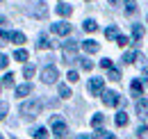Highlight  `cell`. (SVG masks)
Returning <instances> with one entry per match:
<instances>
[{"mask_svg": "<svg viewBox=\"0 0 148 139\" xmlns=\"http://www.w3.org/2000/svg\"><path fill=\"white\" fill-rule=\"evenodd\" d=\"M41 100L39 98H32V100H25V103L21 105V114L25 116V119H37L39 114H41Z\"/></svg>", "mask_w": 148, "mask_h": 139, "instance_id": "1", "label": "cell"}, {"mask_svg": "<svg viewBox=\"0 0 148 139\" xmlns=\"http://www.w3.org/2000/svg\"><path fill=\"white\" fill-rule=\"evenodd\" d=\"M62 50H64V62H66V64H71V62L77 59V55H75V52H77V43H75V41H66V43L62 46Z\"/></svg>", "mask_w": 148, "mask_h": 139, "instance_id": "2", "label": "cell"}, {"mask_svg": "<svg viewBox=\"0 0 148 139\" xmlns=\"http://www.w3.org/2000/svg\"><path fill=\"white\" fill-rule=\"evenodd\" d=\"M57 78H59V73H57L55 66H46V69L41 71V80H43L46 85H53V82H57Z\"/></svg>", "mask_w": 148, "mask_h": 139, "instance_id": "3", "label": "cell"}, {"mask_svg": "<svg viewBox=\"0 0 148 139\" xmlns=\"http://www.w3.org/2000/svg\"><path fill=\"white\" fill-rule=\"evenodd\" d=\"M103 89H105V80H103V78H91V80H89V91H91V96H100Z\"/></svg>", "mask_w": 148, "mask_h": 139, "instance_id": "4", "label": "cell"}, {"mask_svg": "<svg viewBox=\"0 0 148 139\" xmlns=\"http://www.w3.org/2000/svg\"><path fill=\"white\" fill-rule=\"evenodd\" d=\"M103 103L107 105V107H116V105L121 103V98H119L116 91H103Z\"/></svg>", "mask_w": 148, "mask_h": 139, "instance_id": "5", "label": "cell"}, {"mask_svg": "<svg viewBox=\"0 0 148 139\" xmlns=\"http://www.w3.org/2000/svg\"><path fill=\"white\" fill-rule=\"evenodd\" d=\"M50 125H53V132H55L57 137H64V135H66V123L62 121V119H53V121H50Z\"/></svg>", "mask_w": 148, "mask_h": 139, "instance_id": "6", "label": "cell"}, {"mask_svg": "<svg viewBox=\"0 0 148 139\" xmlns=\"http://www.w3.org/2000/svg\"><path fill=\"white\" fill-rule=\"evenodd\" d=\"M32 16L34 18H46L48 16V7H46V2H34V9H32Z\"/></svg>", "mask_w": 148, "mask_h": 139, "instance_id": "7", "label": "cell"}, {"mask_svg": "<svg viewBox=\"0 0 148 139\" xmlns=\"http://www.w3.org/2000/svg\"><path fill=\"white\" fill-rule=\"evenodd\" d=\"M50 30H53V34H69L71 32V23H53L50 25Z\"/></svg>", "mask_w": 148, "mask_h": 139, "instance_id": "8", "label": "cell"}, {"mask_svg": "<svg viewBox=\"0 0 148 139\" xmlns=\"http://www.w3.org/2000/svg\"><path fill=\"white\" fill-rule=\"evenodd\" d=\"M30 94H32V85H30V82L16 87V96H18V98H25V96H30Z\"/></svg>", "mask_w": 148, "mask_h": 139, "instance_id": "9", "label": "cell"}, {"mask_svg": "<svg viewBox=\"0 0 148 139\" xmlns=\"http://www.w3.org/2000/svg\"><path fill=\"white\" fill-rule=\"evenodd\" d=\"M134 107H137V112H139V116H148V100H146V98H139Z\"/></svg>", "mask_w": 148, "mask_h": 139, "instance_id": "10", "label": "cell"}, {"mask_svg": "<svg viewBox=\"0 0 148 139\" xmlns=\"http://www.w3.org/2000/svg\"><path fill=\"white\" fill-rule=\"evenodd\" d=\"M37 48H39V50H48V48H53V41H50L46 34H41V36H39V41H37Z\"/></svg>", "mask_w": 148, "mask_h": 139, "instance_id": "11", "label": "cell"}, {"mask_svg": "<svg viewBox=\"0 0 148 139\" xmlns=\"http://www.w3.org/2000/svg\"><path fill=\"white\" fill-rule=\"evenodd\" d=\"M82 48H84V52H98V43L93 41V39H87V41H82Z\"/></svg>", "mask_w": 148, "mask_h": 139, "instance_id": "12", "label": "cell"}, {"mask_svg": "<svg viewBox=\"0 0 148 139\" xmlns=\"http://www.w3.org/2000/svg\"><path fill=\"white\" fill-rule=\"evenodd\" d=\"M141 39H144V28L139 23H134L132 25V41H141Z\"/></svg>", "mask_w": 148, "mask_h": 139, "instance_id": "13", "label": "cell"}, {"mask_svg": "<svg viewBox=\"0 0 148 139\" xmlns=\"http://www.w3.org/2000/svg\"><path fill=\"white\" fill-rule=\"evenodd\" d=\"M130 89H132V94H134V96H141V94H144V85H141V80H132Z\"/></svg>", "mask_w": 148, "mask_h": 139, "instance_id": "14", "label": "cell"}, {"mask_svg": "<svg viewBox=\"0 0 148 139\" xmlns=\"http://www.w3.org/2000/svg\"><path fill=\"white\" fill-rule=\"evenodd\" d=\"M82 28H84V32H96V30H98V23H96L93 18H87Z\"/></svg>", "mask_w": 148, "mask_h": 139, "instance_id": "15", "label": "cell"}, {"mask_svg": "<svg viewBox=\"0 0 148 139\" xmlns=\"http://www.w3.org/2000/svg\"><path fill=\"white\" fill-rule=\"evenodd\" d=\"M114 123H116L119 128L128 125V114H125V112H119V114H116V119H114Z\"/></svg>", "mask_w": 148, "mask_h": 139, "instance_id": "16", "label": "cell"}, {"mask_svg": "<svg viewBox=\"0 0 148 139\" xmlns=\"http://www.w3.org/2000/svg\"><path fill=\"white\" fill-rule=\"evenodd\" d=\"M71 12H73L71 5H57V14L59 16H71Z\"/></svg>", "mask_w": 148, "mask_h": 139, "instance_id": "17", "label": "cell"}, {"mask_svg": "<svg viewBox=\"0 0 148 139\" xmlns=\"http://www.w3.org/2000/svg\"><path fill=\"white\" fill-rule=\"evenodd\" d=\"M105 36H107L110 41H114V39L119 36V28H116V25H110V28L105 30Z\"/></svg>", "mask_w": 148, "mask_h": 139, "instance_id": "18", "label": "cell"}, {"mask_svg": "<svg viewBox=\"0 0 148 139\" xmlns=\"http://www.w3.org/2000/svg\"><path fill=\"white\" fill-rule=\"evenodd\" d=\"M9 41H14V43H25V34H23V32H12V34H9Z\"/></svg>", "mask_w": 148, "mask_h": 139, "instance_id": "19", "label": "cell"}, {"mask_svg": "<svg viewBox=\"0 0 148 139\" xmlns=\"http://www.w3.org/2000/svg\"><path fill=\"white\" fill-rule=\"evenodd\" d=\"M27 57H30V55H27V50H23V48L14 52V59H16V62H27Z\"/></svg>", "mask_w": 148, "mask_h": 139, "instance_id": "20", "label": "cell"}, {"mask_svg": "<svg viewBox=\"0 0 148 139\" xmlns=\"http://www.w3.org/2000/svg\"><path fill=\"white\" fill-rule=\"evenodd\" d=\"M103 121H105V116H103V114H93V116H91V125H93V128H100Z\"/></svg>", "mask_w": 148, "mask_h": 139, "instance_id": "21", "label": "cell"}, {"mask_svg": "<svg viewBox=\"0 0 148 139\" xmlns=\"http://www.w3.org/2000/svg\"><path fill=\"white\" fill-rule=\"evenodd\" d=\"M32 135H34V139H48V130L46 128H37Z\"/></svg>", "mask_w": 148, "mask_h": 139, "instance_id": "22", "label": "cell"}, {"mask_svg": "<svg viewBox=\"0 0 148 139\" xmlns=\"http://www.w3.org/2000/svg\"><path fill=\"white\" fill-rule=\"evenodd\" d=\"M2 85H5V87H14V73H5Z\"/></svg>", "mask_w": 148, "mask_h": 139, "instance_id": "23", "label": "cell"}, {"mask_svg": "<svg viewBox=\"0 0 148 139\" xmlns=\"http://www.w3.org/2000/svg\"><path fill=\"white\" fill-rule=\"evenodd\" d=\"M59 96H62V98L73 96V94H71V89H69V85H59Z\"/></svg>", "mask_w": 148, "mask_h": 139, "instance_id": "24", "label": "cell"}, {"mask_svg": "<svg viewBox=\"0 0 148 139\" xmlns=\"http://www.w3.org/2000/svg\"><path fill=\"white\" fill-rule=\"evenodd\" d=\"M23 75H25V78H32V75H34V64H25V66H23Z\"/></svg>", "mask_w": 148, "mask_h": 139, "instance_id": "25", "label": "cell"}, {"mask_svg": "<svg viewBox=\"0 0 148 139\" xmlns=\"http://www.w3.org/2000/svg\"><path fill=\"white\" fill-rule=\"evenodd\" d=\"M134 59H137V52H134V50H130V52L123 55V62H125V64H132Z\"/></svg>", "mask_w": 148, "mask_h": 139, "instance_id": "26", "label": "cell"}, {"mask_svg": "<svg viewBox=\"0 0 148 139\" xmlns=\"http://www.w3.org/2000/svg\"><path fill=\"white\" fill-rule=\"evenodd\" d=\"M96 139H114V135L107 132V130H98V132H96Z\"/></svg>", "mask_w": 148, "mask_h": 139, "instance_id": "27", "label": "cell"}, {"mask_svg": "<svg viewBox=\"0 0 148 139\" xmlns=\"http://www.w3.org/2000/svg\"><path fill=\"white\" fill-rule=\"evenodd\" d=\"M7 112H9V105H7L5 100H2V103H0V121H5V116H7Z\"/></svg>", "mask_w": 148, "mask_h": 139, "instance_id": "28", "label": "cell"}, {"mask_svg": "<svg viewBox=\"0 0 148 139\" xmlns=\"http://www.w3.org/2000/svg\"><path fill=\"white\" fill-rule=\"evenodd\" d=\"M123 5H125V12H128V14H132V12L137 9V5H134V0H123Z\"/></svg>", "mask_w": 148, "mask_h": 139, "instance_id": "29", "label": "cell"}, {"mask_svg": "<svg viewBox=\"0 0 148 139\" xmlns=\"http://www.w3.org/2000/svg\"><path fill=\"white\" fill-rule=\"evenodd\" d=\"M107 78H110L112 82H119V80H121V73H119L116 69H110V75H107Z\"/></svg>", "mask_w": 148, "mask_h": 139, "instance_id": "30", "label": "cell"}, {"mask_svg": "<svg viewBox=\"0 0 148 139\" xmlns=\"http://www.w3.org/2000/svg\"><path fill=\"white\" fill-rule=\"evenodd\" d=\"M146 135H148V125H146V123H141V125L137 128V137H146Z\"/></svg>", "mask_w": 148, "mask_h": 139, "instance_id": "31", "label": "cell"}, {"mask_svg": "<svg viewBox=\"0 0 148 139\" xmlns=\"http://www.w3.org/2000/svg\"><path fill=\"white\" fill-rule=\"evenodd\" d=\"M116 43H119V46L123 48V46H128V43H130V39H128L125 34H119V36H116Z\"/></svg>", "mask_w": 148, "mask_h": 139, "instance_id": "32", "label": "cell"}, {"mask_svg": "<svg viewBox=\"0 0 148 139\" xmlns=\"http://www.w3.org/2000/svg\"><path fill=\"white\" fill-rule=\"evenodd\" d=\"M9 43V32H2L0 30V46H7Z\"/></svg>", "mask_w": 148, "mask_h": 139, "instance_id": "33", "label": "cell"}, {"mask_svg": "<svg viewBox=\"0 0 148 139\" xmlns=\"http://www.w3.org/2000/svg\"><path fill=\"white\" fill-rule=\"evenodd\" d=\"M66 78H69V82H77V80H80L77 71H69V75H66Z\"/></svg>", "mask_w": 148, "mask_h": 139, "instance_id": "34", "label": "cell"}, {"mask_svg": "<svg viewBox=\"0 0 148 139\" xmlns=\"http://www.w3.org/2000/svg\"><path fill=\"white\" fill-rule=\"evenodd\" d=\"M7 62H9V59H7V55H2V52H0V69H7Z\"/></svg>", "mask_w": 148, "mask_h": 139, "instance_id": "35", "label": "cell"}, {"mask_svg": "<svg viewBox=\"0 0 148 139\" xmlns=\"http://www.w3.org/2000/svg\"><path fill=\"white\" fill-rule=\"evenodd\" d=\"M100 66H103V69H112V59H107V57L100 59Z\"/></svg>", "mask_w": 148, "mask_h": 139, "instance_id": "36", "label": "cell"}, {"mask_svg": "<svg viewBox=\"0 0 148 139\" xmlns=\"http://www.w3.org/2000/svg\"><path fill=\"white\" fill-rule=\"evenodd\" d=\"M82 69H84V71H91V69H93V64L89 62V59H82Z\"/></svg>", "mask_w": 148, "mask_h": 139, "instance_id": "37", "label": "cell"}, {"mask_svg": "<svg viewBox=\"0 0 148 139\" xmlns=\"http://www.w3.org/2000/svg\"><path fill=\"white\" fill-rule=\"evenodd\" d=\"M141 75H144V85L148 87V69H144V71H141Z\"/></svg>", "mask_w": 148, "mask_h": 139, "instance_id": "38", "label": "cell"}, {"mask_svg": "<svg viewBox=\"0 0 148 139\" xmlns=\"http://www.w3.org/2000/svg\"><path fill=\"white\" fill-rule=\"evenodd\" d=\"M77 139H91L89 135H77Z\"/></svg>", "mask_w": 148, "mask_h": 139, "instance_id": "39", "label": "cell"}, {"mask_svg": "<svg viewBox=\"0 0 148 139\" xmlns=\"http://www.w3.org/2000/svg\"><path fill=\"white\" fill-rule=\"evenodd\" d=\"M116 2H119V0H110V5H116Z\"/></svg>", "mask_w": 148, "mask_h": 139, "instance_id": "40", "label": "cell"}, {"mask_svg": "<svg viewBox=\"0 0 148 139\" xmlns=\"http://www.w3.org/2000/svg\"><path fill=\"white\" fill-rule=\"evenodd\" d=\"M0 89H2V82H0Z\"/></svg>", "mask_w": 148, "mask_h": 139, "instance_id": "41", "label": "cell"}, {"mask_svg": "<svg viewBox=\"0 0 148 139\" xmlns=\"http://www.w3.org/2000/svg\"><path fill=\"white\" fill-rule=\"evenodd\" d=\"M0 139H5V137H2V135H0Z\"/></svg>", "mask_w": 148, "mask_h": 139, "instance_id": "42", "label": "cell"}, {"mask_svg": "<svg viewBox=\"0 0 148 139\" xmlns=\"http://www.w3.org/2000/svg\"><path fill=\"white\" fill-rule=\"evenodd\" d=\"M57 139H64V137H57Z\"/></svg>", "mask_w": 148, "mask_h": 139, "instance_id": "43", "label": "cell"}, {"mask_svg": "<svg viewBox=\"0 0 148 139\" xmlns=\"http://www.w3.org/2000/svg\"><path fill=\"white\" fill-rule=\"evenodd\" d=\"M0 2H2V0H0Z\"/></svg>", "mask_w": 148, "mask_h": 139, "instance_id": "44", "label": "cell"}]
</instances>
